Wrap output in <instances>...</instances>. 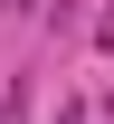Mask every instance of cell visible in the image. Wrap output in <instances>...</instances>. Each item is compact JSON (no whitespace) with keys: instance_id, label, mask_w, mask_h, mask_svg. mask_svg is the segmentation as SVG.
Instances as JSON below:
<instances>
[{"instance_id":"cell-3","label":"cell","mask_w":114,"mask_h":124,"mask_svg":"<svg viewBox=\"0 0 114 124\" xmlns=\"http://www.w3.org/2000/svg\"><path fill=\"white\" fill-rule=\"evenodd\" d=\"M0 19H10V0H0Z\"/></svg>"},{"instance_id":"cell-2","label":"cell","mask_w":114,"mask_h":124,"mask_svg":"<svg viewBox=\"0 0 114 124\" xmlns=\"http://www.w3.org/2000/svg\"><path fill=\"white\" fill-rule=\"evenodd\" d=\"M95 48H114V10H105V19H95Z\"/></svg>"},{"instance_id":"cell-1","label":"cell","mask_w":114,"mask_h":124,"mask_svg":"<svg viewBox=\"0 0 114 124\" xmlns=\"http://www.w3.org/2000/svg\"><path fill=\"white\" fill-rule=\"evenodd\" d=\"M57 124H95V105H67V115H57Z\"/></svg>"}]
</instances>
